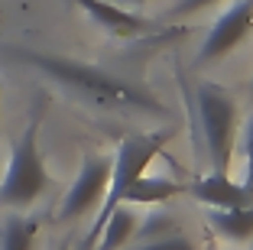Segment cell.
<instances>
[{
  "label": "cell",
  "instance_id": "6da1fadb",
  "mask_svg": "<svg viewBox=\"0 0 253 250\" xmlns=\"http://www.w3.org/2000/svg\"><path fill=\"white\" fill-rule=\"evenodd\" d=\"M3 59L39 72L42 78L52 81L55 88H62L65 95H72L75 101L88 104V107L114 110V114L159 117V120L169 117V107L156 95H149L146 88L120 78V75H111L97 65H88V62L55 55V52H42V49H26V46H7Z\"/></svg>",
  "mask_w": 253,
  "mask_h": 250
},
{
  "label": "cell",
  "instance_id": "7a4b0ae2",
  "mask_svg": "<svg viewBox=\"0 0 253 250\" xmlns=\"http://www.w3.org/2000/svg\"><path fill=\"white\" fill-rule=\"evenodd\" d=\"M172 133L175 130H156V133H130L124 137L111 159V179H107V192H104V201L97 205V214H94V224H91V234H88V247L94 250L97 244V234L104 228V221L111 218V211L120 205L124 192L149 169V162L156 159L166 147L172 143Z\"/></svg>",
  "mask_w": 253,
  "mask_h": 250
},
{
  "label": "cell",
  "instance_id": "3957f363",
  "mask_svg": "<svg viewBox=\"0 0 253 250\" xmlns=\"http://www.w3.org/2000/svg\"><path fill=\"white\" fill-rule=\"evenodd\" d=\"M195 127L198 143L211 162V172H227L234 156V140L240 130V114L234 101L221 85H198L195 88Z\"/></svg>",
  "mask_w": 253,
  "mask_h": 250
},
{
  "label": "cell",
  "instance_id": "277c9868",
  "mask_svg": "<svg viewBox=\"0 0 253 250\" xmlns=\"http://www.w3.org/2000/svg\"><path fill=\"white\" fill-rule=\"evenodd\" d=\"M52 176L42 162V150H39V120L33 117L23 127V137L16 140L10 166L0 179V208H30L42 199V192L49 189Z\"/></svg>",
  "mask_w": 253,
  "mask_h": 250
},
{
  "label": "cell",
  "instance_id": "5b68a950",
  "mask_svg": "<svg viewBox=\"0 0 253 250\" xmlns=\"http://www.w3.org/2000/svg\"><path fill=\"white\" fill-rule=\"evenodd\" d=\"M250 30H253V0H234L231 7L211 23L208 36H205L198 55H195V65L205 68V65H214V62H224L250 36Z\"/></svg>",
  "mask_w": 253,
  "mask_h": 250
},
{
  "label": "cell",
  "instance_id": "8992f818",
  "mask_svg": "<svg viewBox=\"0 0 253 250\" xmlns=\"http://www.w3.org/2000/svg\"><path fill=\"white\" fill-rule=\"evenodd\" d=\"M107 179H111V156H101V153H88L82 159V169L75 176V182L68 185L65 199L59 205V221H75L82 214L94 211L101 201H104V192H107Z\"/></svg>",
  "mask_w": 253,
  "mask_h": 250
},
{
  "label": "cell",
  "instance_id": "52a82bcc",
  "mask_svg": "<svg viewBox=\"0 0 253 250\" xmlns=\"http://www.w3.org/2000/svg\"><path fill=\"white\" fill-rule=\"evenodd\" d=\"M185 192L195 201L208 208H247L253 205V192L244 182H234L227 172H205V176L192 179Z\"/></svg>",
  "mask_w": 253,
  "mask_h": 250
},
{
  "label": "cell",
  "instance_id": "ba28073f",
  "mask_svg": "<svg viewBox=\"0 0 253 250\" xmlns=\"http://www.w3.org/2000/svg\"><path fill=\"white\" fill-rule=\"evenodd\" d=\"M75 3H78L104 33H111V36H117V39H140V36H149V33H153V23L149 20L130 13L126 7H117L114 0H75Z\"/></svg>",
  "mask_w": 253,
  "mask_h": 250
},
{
  "label": "cell",
  "instance_id": "9c48e42d",
  "mask_svg": "<svg viewBox=\"0 0 253 250\" xmlns=\"http://www.w3.org/2000/svg\"><path fill=\"white\" fill-rule=\"evenodd\" d=\"M185 185L175 182V179H166V176H146L143 172L130 189L124 192L120 205H130V208H159V205H169L175 195H182Z\"/></svg>",
  "mask_w": 253,
  "mask_h": 250
},
{
  "label": "cell",
  "instance_id": "30bf717a",
  "mask_svg": "<svg viewBox=\"0 0 253 250\" xmlns=\"http://www.w3.org/2000/svg\"><path fill=\"white\" fill-rule=\"evenodd\" d=\"M143 214L130 205H117L111 211V218L104 221V228L97 234V244L94 250H124L126 244L136 237V228H140Z\"/></svg>",
  "mask_w": 253,
  "mask_h": 250
},
{
  "label": "cell",
  "instance_id": "8fae6325",
  "mask_svg": "<svg viewBox=\"0 0 253 250\" xmlns=\"http://www.w3.org/2000/svg\"><path fill=\"white\" fill-rule=\"evenodd\" d=\"M208 224L231 244L253 241V205L247 208H208Z\"/></svg>",
  "mask_w": 253,
  "mask_h": 250
},
{
  "label": "cell",
  "instance_id": "7c38bea8",
  "mask_svg": "<svg viewBox=\"0 0 253 250\" xmlns=\"http://www.w3.org/2000/svg\"><path fill=\"white\" fill-rule=\"evenodd\" d=\"M39 234V221L30 214L13 211L0 224V250H33Z\"/></svg>",
  "mask_w": 253,
  "mask_h": 250
},
{
  "label": "cell",
  "instance_id": "4fadbf2b",
  "mask_svg": "<svg viewBox=\"0 0 253 250\" xmlns=\"http://www.w3.org/2000/svg\"><path fill=\"white\" fill-rule=\"evenodd\" d=\"M130 250H198V244L179 228H169V231H159V234H149L143 237L136 247Z\"/></svg>",
  "mask_w": 253,
  "mask_h": 250
},
{
  "label": "cell",
  "instance_id": "5bb4252c",
  "mask_svg": "<svg viewBox=\"0 0 253 250\" xmlns=\"http://www.w3.org/2000/svg\"><path fill=\"white\" fill-rule=\"evenodd\" d=\"M240 150H244V185L253 192V114L247 117L240 133Z\"/></svg>",
  "mask_w": 253,
  "mask_h": 250
},
{
  "label": "cell",
  "instance_id": "9a60e30c",
  "mask_svg": "<svg viewBox=\"0 0 253 250\" xmlns=\"http://www.w3.org/2000/svg\"><path fill=\"white\" fill-rule=\"evenodd\" d=\"M211 3H217V0H175L169 13L172 16H188V13H198V10L211 7Z\"/></svg>",
  "mask_w": 253,
  "mask_h": 250
},
{
  "label": "cell",
  "instance_id": "2e32d148",
  "mask_svg": "<svg viewBox=\"0 0 253 250\" xmlns=\"http://www.w3.org/2000/svg\"><path fill=\"white\" fill-rule=\"evenodd\" d=\"M117 7H136V3H146V0H114Z\"/></svg>",
  "mask_w": 253,
  "mask_h": 250
},
{
  "label": "cell",
  "instance_id": "e0dca14e",
  "mask_svg": "<svg viewBox=\"0 0 253 250\" xmlns=\"http://www.w3.org/2000/svg\"><path fill=\"white\" fill-rule=\"evenodd\" d=\"M55 250H72V244H68V241H62V244H59Z\"/></svg>",
  "mask_w": 253,
  "mask_h": 250
},
{
  "label": "cell",
  "instance_id": "ac0fdd59",
  "mask_svg": "<svg viewBox=\"0 0 253 250\" xmlns=\"http://www.w3.org/2000/svg\"><path fill=\"white\" fill-rule=\"evenodd\" d=\"M250 91H253V85H250Z\"/></svg>",
  "mask_w": 253,
  "mask_h": 250
}]
</instances>
